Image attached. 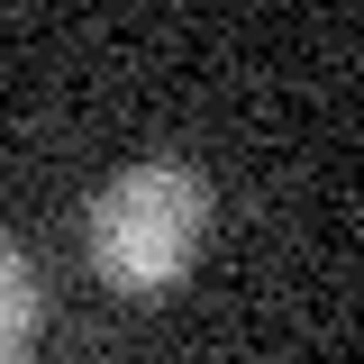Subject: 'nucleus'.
<instances>
[{"label": "nucleus", "instance_id": "nucleus-2", "mask_svg": "<svg viewBox=\"0 0 364 364\" xmlns=\"http://www.w3.org/2000/svg\"><path fill=\"white\" fill-rule=\"evenodd\" d=\"M37 318H46L37 264H28V246H9V237H0V364H18V355H28Z\"/></svg>", "mask_w": 364, "mask_h": 364}, {"label": "nucleus", "instance_id": "nucleus-1", "mask_svg": "<svg viewBox=\"0 0 364 364\" xmlns=\"http://www.w3.org/2000/svg\"><path fill=\"white\" fill-rule=\"evenodd\" d=\"M200 246H210V182L173 155L128 164L91 191V273L109 291L155 301L200 264Z\"/></svg>", "mask_w": 364, "mask_h": 364}]
</instances>
